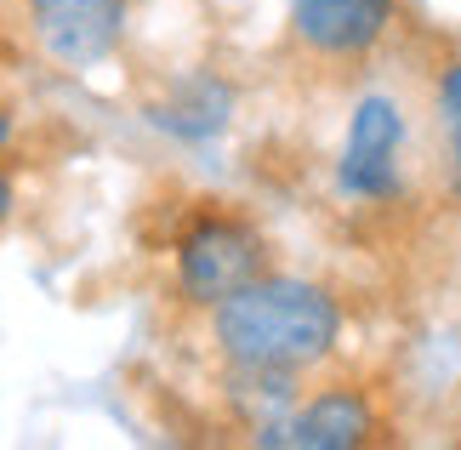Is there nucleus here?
<instances>
[{"mask_svg": "<svg viewBox=\"0 0 461 450\" xmlns=\"http://www.w3.org/2000/svg\"><path fill=\"white\" fill-rule=\"evenodd\" d=\"M211 342L228 365H262V371H313L342 342V308L325 285L262 274L245 291L211 308Z\"/></svg>", "mask_w": 461, "mask_h": 450, "instance_id": "nucleus-1", "label": "nucleus"}, {"mask_svg": "<svg viewBox=\"0 0 461 450\" xmlns=\"http://www.w3.org/2000/svg\"><path fill=\"white\" fill-rule=\"evenodd\" d=\"M268 274V240L234 206H200L171 240V285L188 308H217Z\"/></svg>", "mask_w": 461, "mask_h": 450, "instance_id": "nucleus-2", "label": "nucleus"}, {"mask_svg": "<svg viewBox=\"0 0 461 450\" xmlns=\"http://www.w3.org/2000/svg\"><path fill=\"white\" fill-rule=\"evenodd\" d=\"M399 166H404V109L399 97L370 92L359 97V109L348 120L342 160H336V188L348 200H393L399 194Z\"/></svg>", "mask_w": 461, "mask_h": 450, "instance_id": "nucleus-3", "label": "nucleus"}, {"mask_svg": "<svg viewBox=\"0 0 461 450\" xmlns=\"http://www.w3.org/2000/svg\"><path fill=\"white\" fill-rule=\"evenodd\" d=\"M126 12H131V0H23V17H29L41 58L58 69H75V75L103 63L120 46Z\"/></svg>", "mask_w": 461, "mask_h": 450, "instance_id": "nucleus-4", "label": "nucleus"}, {"mask_svg": "<svg viewBox=\"0 0 461 450\" xmlns=\"http://www.w3.org/2000/svg\"><path fill=\"white\" fill-rule=\"evenodd\" d=\"M370 439H382V417L370 405V393L353 388V382L319 388L291 417L257 427V445H291V450H353V445H370Z\"/></svg>", "mask_w": 461, "mask_h": 450, "instance_id": "nucleus-5", "label": "nucleus"}, {"mask_svg": "<svg viewBox=\"0 0 461 450\" xmlns=\"http://www.w3.org/2000/svg\"><path fill=\"white\" fill-rule=\"evenodd\" d=\"M399 0H291V41L325 63H359L393 29Z\"/></svg>", "mask_w": 461, "mask_h": 450, "instance_id": "nucleus-6", "label": "nucleus"}, {"mask_svg": "<svg viewBox=\"0 0 461 450\" xmlns=\"http://www.w3.org/2000/svg\"><path fill=\"white\" fill-rule=\"evenodd\" d=\"M228 115H234V86L222 75H211V69L183 75L159 103H149V120L176 142H211L228 125Z\"/></svg>", "mask_w": 461, "mask_h": 450, "instance_id": "nucleus-7", "label": "nucleus"}, {"mask_svg": "<svg viewBox=\"0 0 461 450\" xmlns=\"http://www.w3.org/2000/svg\"><path fill=\"white\" fill-rule=\"evenodd\" d=\"M433 109H438V125H445V142H450V194L461 200V58L438 69Z\"/></svg>", "mask_w": 461, "mask_h": 450, "instance_id": "nucleus-8", "label": "nucleus"}]
</instances>
